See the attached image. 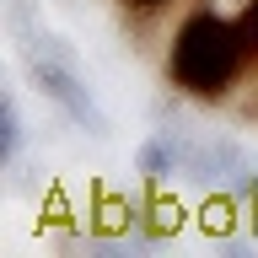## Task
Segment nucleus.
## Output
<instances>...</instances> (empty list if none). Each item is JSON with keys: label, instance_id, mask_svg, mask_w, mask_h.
I'll return each mask as SVG.
<instances>
[{"label": "nucleus", "instance_id": "f03ea898", "mask_svg": "<svg viewBox=\"0 0 258 258\" xmlns=\"http://www.w3.org/2000/svg\"><path fill=\"white\" fill-rule=\"evenodd\" d=\"M38 86H43L54 102H59L70 118H81L86 129H102V118H97V108H92V97H86V86H81L64 64H48V59H38Z\"/></svg>", "mask_w": 258, "mask_h": 258}, {"label": "nucleus", "instance_id": "39448f33", "mask_svg": "<svg viewBox=\"0 0 258 258\" xmlns=\"http://www.w3.org/2000/svg\"><path fill=\"white\" fill-rule=\"evenodd\" d=\"M16 140H22V129H16V102H6V156H16Z\"/></svg>", "mask_w": 258, "mask_h": 258}, {"label": "nucleus", "instance_id": "7ed1b4c3", "mask_svg": "<svg viewBox=\"0 0 258 258\" xmlns=\"http://www.w3.org/2000/svg\"><path fill=\"white\" fill-rule=\"evenodd\" d=\"M172 145H161V140H151V145H145V151H140V172L145 177H167V172H172Z\"/></svg>", "mask_w": 258, "mask_h": 258}, {"label": "nucleus", "instance_id": "20e7f679", "mask_svg": "<svg viewBox=\"0 0 258 258\" xmlns=\"http://www.w3.org/2000/svg\"><path fill=\"white\" fill-rule=\"evenodd\" d=\"M237 22H242V38H247V54L258 59V0H247V6H242Z\"/></svg>", "mask_w": 258, "mask_h": 258}, {"label": "nucleus", "instance_id": "423d86ee", "mask_svg": "<svg viewBox=\"0 0 258 258\" xmlns=\"http://www.w3.org/2000/svg\"><path fill=\"white\" fill-rule=\"evenodd\" d=\"M118 6H124V11H140V16H145V11H161L167 0H118Z\"/></svg>", "mask_w": 258, "mask_h": 258}, {"label": "nucleus", "instance_id": "f257e3e1", "mask_svg": "<svg viewBox=\"0 0 258 258\" xmlns=\"http://www.w3.org/2000/svg\"><path fill=\"white\" fill-rule=\"evenodd\" d=\"M253 64L247 38H242L237 16H221L199 6L177 22L172 43H167V81L194 102H221L231 97V86L242 81V70Z\"/></svg>", "mask_w": 258, "mask_h": 258}]
</instances>
